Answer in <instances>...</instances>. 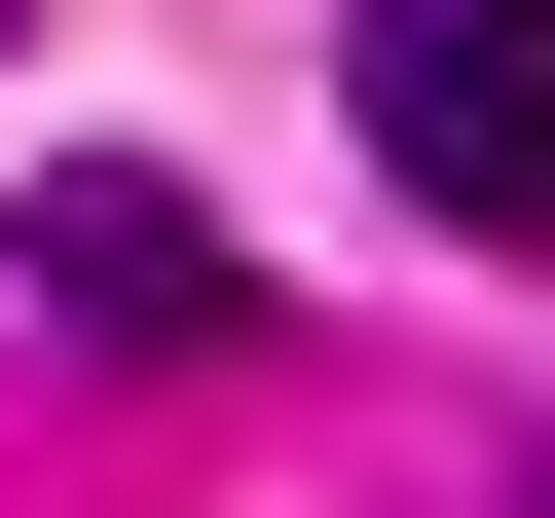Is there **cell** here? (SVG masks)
I'll return each instance as SVG.
<instances>
[{
	"label": "cell",
	"instance_id": "obj_1",
	"mask_svg": "<svg viewBox=\"0 0 555 518\" xmlns=\"http://www.w3.org/2000/svg\"><path fill=\"white\" fill-rule=\"evenodd\" d=\"M371 148H408L481 259H555V0H371Z\"/></svg>",
	"mask_w": 555,
	"mask_h": 518
},
{
	"label": "cell",
	"instance_id": "obj_2",
	"mask_svg": "<svg viewBox=\"0 0 555 518\" xmlns=\"http://www.w3.org/2000/svg\"><path fill=\"white\" fill-rule=\"evenodd\" d=\"M38 297H75V334H259V259H222L185 185H112V148H75V185H38Z\"/></svg>",
	"mask_w": 555,
	"mask_h": 518
},
{
	"label": "cell",
	"instance_id": "obj_3",
	"mask_svg": "<svg viewBox=\"0 0 555 518\" xmlns=\"http://www.w3.org/2000/svg\"><path fill=\"white\" fill-rule=\"evenodd\" d=\"M0 38H38V0H0Z\"/></svg>",
	"mask_w": 555,
	"mask_h": 518
}]
</instances>
